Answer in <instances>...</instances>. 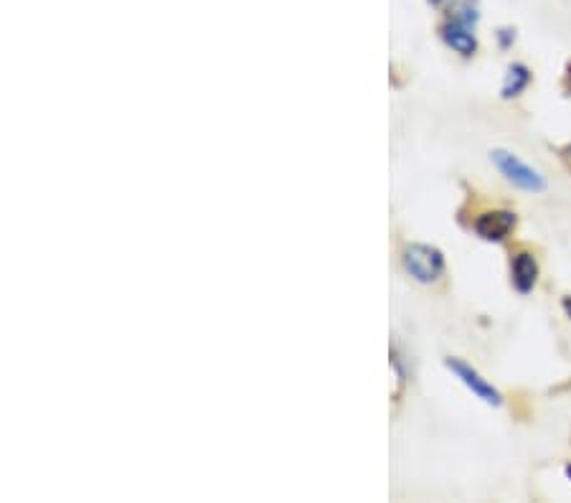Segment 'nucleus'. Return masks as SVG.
<instances>
[{
	"label": "nucleus",
	"mask_w": 571,
	"mask_h": 503,
	"mask_svg": "<svg viewBox=\"0 0 571 503\" xmlns=\"http://www.w3.org/2000/svg\"><path fill=\"white\" fill-rule=\"evenodd\" d=\"M445 366H447V371L455 376L457 382H460L465 389H470L473 397H478L480 402H485L488 407H500V404H503V394L498 392V387H493V384H490L488 379H485V376L475 369V366L457 359V356H447Z\"/></svg>",
	"instance_id": "7ed1b4c3"
},
{
	"label": "nucleus",
	"mask_w": 571,
	"mask_h": 503,
	"mask_svg": "<svg viewBox=\"0 0 571 503\" xmlns=\"http://www.w3.org/2000/svg\"><path fill=\"white\" fill-rule=\"evenodd\" d=\"M561 305H564V310H566V316H569V318H571V298H569V295H566V298H564V300H561Z\"/></svg>",
	"instance_id": "9d476101"
},
{
	"label": "nucleus",
	"mask_w": 571,
	"mask_h": 503,
	"mask_svg": "<svg viewBox=\"0 0 571 503\" xmlns=\"http://www.w3.org/2000/svg\"><path fill=\"white\" fill-rule=\"evenodd\" d=\"M566 92L571 94V64H569V69H566Z\"/></svg>",
	"instance_id": "9b49d317"
},
{
	"label": "nucleus",
	"mask_w": 571,
	"mask_h": 503,
	"mask_svg": "<svg viewBox=\"0 0 571 503\" xmlns=\"http://www.w3.org/2000/svg\"><path fill=\"white\" fill-rule=\"evenodd\" d=\"M539 282V262L531 252H516L511 260V285L516 293L528 295Z\"/></svg>",
	"instance_id": "423d86ee"
},
{
	"label": "nucleus",
	"mask_w": 571,
	"mask_h": 503,
	"mask_svg": "<svg viewBox=\"0 0 571 503\" xmlns=\"http://www.w3.org/2000/svg\"><path fill=\"white\" fill-rule=\"evenodd\" d=\"M495 41H498V46L503 51L511 49L513 44H516V28L511 26H500L498 31H495Z\"/></svg>",
	"instance_id": "1a4fd4ad"
},
{
	"label": "nucleus",
	"mask_w": 571,
	"mask_h": 503,
	"mask_svg": "<svg viewBox=\"0 0 571 503\" xmlns=\"http://www.w3.org/2000/svg\"><path fill=\"white\" fill-rule=\"evenodd\" d=\"M401 262H404L407 275L417 280L419 285H432L445 275V255H442V249L432 247V244H407Z\"/></svg>",
	"instance_id": "f03ea898"
},
{
	"label": "nucleus",
	"mask_w": 571,
	"mask_h": 503,
	"mask_svg": "<svg viewBox=\"0 0 571 503\" xmlns=\"http://www.w3.org/2000/svg\"><path fill=\"white\" fill-rule=\"evenodd\" d=\"M440 39L445 41L447 49L460 54L462 59H470V56L478 54V36H475V28H467V26H460V23L445 21L440 26Z\"/></svg>",
	"instance_id": "39448f33"
},
{
	"label": "nucleus",
	"mask_w": 571,
	"mask_h": 503,
	"mask_svg": "<svg viewBox=\"0 0 571 503\" xmlns=\"http://www.w3.org/2000/svg\"><path fill=\"white\" fill-rule=\"evenodd\" d=\"M427 3H429V6H432V8H442V6H445V3H447V0H427Z\"/></svg>",
	"instance_id": "f8f14e48"
},
{
	"label": "nucleus",
	"mask_w": 571,
	"mask_h": 503,
	"mask_svg": "<svg viewBox=\"0 0 571 503\" xmlns=\"http://www.w3.org/2000/svg\"><path fill=\"white\" fill-rule=\"evenodd\" d=\"M516 224H518V219L513 211L493 209V211L480 214L478 219H475L473 229H475V234L483 239V242H503V239H506L513 229H516Z\"/></svg>",
	"instance_id": "20e7f679"
},
{
	"label": "nucleus",
	"mask_w": 571,
	"mask_h": 503,
	"mask_svg": "<svg viewBox=\"0 0 571 503\" xmlns=\"http://www.w3.org/2000/svg\"><path fill=\"white\" fill-rule=\"evenodd\" d=\"M531 69L526 67V64H521V61H516V64H511L506 72V77H503V87H500V97L503 100H516V97H521L523 92L528 89V84H531Z\"/></svg>",
	"instance_id": "0eeeda50"
},
{
	"label": "nucleus",
	"mask_w": 571,
	"mask_h": 503,
	"mask_svg": "<svg viewBox=\"0 0 571 503\" xmlns=\"http://www.w3.org/2000/svg\"><path fill=\"white\" fill-rule=\"evenodd\" d=\"M447 21L475 28L480 23V0H450L447 3Z\"/></svg>",
	"instance_id": "6e6552de"
},
{
	"label": "nucleus",
	"mask_w": 571,
	"mask_h": 503,
	"mask_svg": "<svg viewBox=\"0 0 571 503\" xmlns=\"http://www.w3.org/2000/svg\"><path fill=\"white\" fill-rule=\"evenodd\" d=\"M564 473H566V478H569V481H571V463L566 465V468H564Z\"/></svg>",
	"instance_id": "ddd939ff"
},
{
	"label": "nucleus",
	"mask_w": 571,
	"mask_h": 503,
	"mask_svg": "<svg viewBox=\"0 0 571 503\" xmlns=\"http://www.w3.org/2000/svg\"><path fill=\"white\" fill-rule=\"evenodd\" d=\"M490 161L498 168V173L511 183L518 191H526V194H544L549 183H546V176H541L539 168L528 166L526 161H521L516 153L503 148L490 150Z\"/></svg>",
	"instance_id": "f257e3e1"
}]
</instances>
